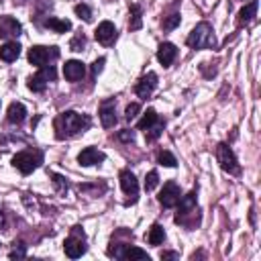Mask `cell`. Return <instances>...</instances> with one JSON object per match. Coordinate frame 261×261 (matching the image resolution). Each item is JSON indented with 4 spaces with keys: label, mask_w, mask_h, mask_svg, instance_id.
<instances>
[{
    "label": "cell",
    "mask_w": 261,
    "mask_h": 261,
    "mask_svg": "<svg viewBox=\"0 0 261 261\" xmlns=\"http://www.w3.org/2000/svg\"><path fill=\"white\" fill-rule=\"evenodd\" d=\"M90 116L88 114H80L75 110H65L61 114L55 116L53 120V128H55V137L57 139H69L77 133H84L90 126Z\"/></svg>",
    "instance_id": "obj_1"
},
{
    "label": "cell",
    "mask_w": 261,
    "mask_h": 261,
    "mask_svg": "<svg viewBox=\"0 0 261 261\" xmlns=\"http://www.w3.org/2000/svg\"><path fill=\"white\" fill-rule=\"evenodd\" d=\"M186 43H188V47H192V49H212V47L216 45L212 27H210L208 22L196 24V27L192 29V33L188 35Z\"/></svg>",
    "instance_id": "obj_2"
},
{
    "label": "cell",
    "mask_w": 261,
    "mask_h": 261,
    "mask_svg": "<svg viewBox=\"0 0 261 261\" xmlns=\"http://www.w3.org/2000/svg\"><path fill=\"white\" fill-rule=\"evenodd\" d=\"M43 161V155L39 151H20L12 157V165L22 173L29 175L31 171H35L39 167V163Z\"/></svg>",
    "instance_id": "obj_3"
},
{
    "label": "cell",
    "mask_w": 261,
    "mask_h": 261,
    "mask_svg": "<svg viewBox=\"0 0 261 261\" xmlns=\"http://www.w3.org/2000/svg\"><path fill=\"white\" fill-rule=\"evenodd\" d=\"M63 251H65V255L71 257V259H77V257H82V255L86 253L84 230H82L80 226H73L71 234H69V237L65 239V243H63Z\"/></svg>",
    "instance_id": "obj_4"
},
{
    "label": "cell",
    "mask_w": 261,
    "mask_h": 261,
    "mask_svg": "<svg viewBox=\"0 0 261 261\" xmlns=\"http://www.w3.org/2000/svg\"><path fill=\"white\" fill-rule=\"evenodd\" d=\"M55 75H57V71H55L53 65H43V67H39V71L33 77H29V84L27 86L33 92H43L47 88V82H53Z\"/></svg>",
    "instance_id": "obj_5"
},
{
    "label": "cell",
    "mask_w": 261,
    "mask_h": 261,
    "mask_svg": "<svg viewBox=\"0 0 261 261\" xmlns=\"http://www.w3.org/2000/svg\"><path fill=\"white\" fill-rule=\"evenodd\" d=\"M59 57V51L57 47H43V45H35L29 49V61L37 67H43L49 63V59H55Z\"/></svg>",
    "instance_id": "obj_6"
},
{
    "label": "cell",
    "mask_w": 261,
    "mask_h": 261,
    "mask_svg": "<svg viewBox=\"0 0 261 261\" xmlns=\"http://www.w3.org/2000/svg\"><path fill=\"white\" fill-rule=\"evenodd\" d=\"M216 159H218V163H220V167H222L224 171H228V173H239V171H241L239 161H237L232 149H230L226 143H220V145L216 147Z\"/></svg>",
    "instance_id": "obj_7"
},
{
    "label": "cell",
    "mask_w": 261,
    "mask_h": 261,
    "mask_svg": "<svg viewBox=\"0 0 261 261\" xmlns=\"http://www.w3.org/2000/svg\"><path fill=\"white\" fill-rule=\"evenodd\" d=\"M179 198H181V192H179V186H177L175 181H167V184L163 186V190L159 192V196H157V200H159V204H161L163 208H173V206H177Z\"/></svg>",
    "instance_id": "obj_8"
},
{
    "label": "cell",
    "mask_w": 261,
    "mask_h": 261,
    "mask_svg": "<svg viewBox=\"0 0 261 261\" xmlns=\"http://www.w3.org/2000/svg\"><path fill=\"white\" fill-rule=\"evenodd\" d=\"M120 188L126 196H130V202H137V194H139V181L135 177V173L130 169H122L120 171Z\"/></svg>",
    "instance_id": "obj_9"
},
{
    "label": "cell",
    "mask_w": 261,
    "mask_h": 261,
    "mask_svg": "<svg viewBox=\"0 0 261 261\" xmlns=\"http://www.w3.org/2000/svg\"><path fill=\"white\" fill-rule=\"evenodd\" d=\"M20 31H22V27H20V22L16 18H12L8 14L0 16V39H6V41L14 39V37L20 35Z\"/></svg>",
    "instance_id": "obj_10"
},
{
    "label": "cell",
    "mask_w": 261,
    "mask_h": 261,
    "mask_svg": "<svg viewBox=\"0 0 261 261\" xmlns=\"http://www.w3.org/2000/svg\"><path fill=\"white\" fill-rule=\"evenodd\" d=\"M155 86H157V73H155V71H149V73H145V75L137 82L135 92H137L139 98H149L151 92L155 90Z\"/></svg>",
    "instance_id": "obj_11"
},
{
    "label": "cell",
    "mask_w": 261,
    "mask_h": 261,
    "mask_svg": "<svg viewBox=\"0 0 261 261\" xmlns=\"http://www.w3.org/2000/svg\"><path fill=\"white\" fill-rule=\"evenodd\" d=\"M96 41L102 43V45H110L114 39H116V29L110 20H102L98 27H96Z\"/></svg>",
    "instance_id": "obj_12"
},
{
    "label": "cell",
    "mask_w": 261,
    "mask_h": 261,
    "mask_svg": "<svg viewBox=\"0 0 261 261\" xmlns=\"http://www.w3.org/2000/svg\"><path fill=\"white\" fill-rule=\"evenodd\" d=\"M100 122L104 128H110L116 124V104L114 100H106L100 106Z\"/></svg>",
    "instance_id": "obj_13"
},
{
    "label": "cell",
    "mask_w": 261,
    "mask_h": 261,
    "mask_svg": "<svg viewBox=\"0 0 261 261\" xmlns=\"http://www.w3.org/2000/svg\"><path fill=\"white\" fill-rule=\"evenodd\" d=\"M106 159V155L102 151H98L96 147H86L80 155H77V163L88 167V165H96V163H102Z\"/></svg>",
    "instance_id": "obj_14"
},
{
    "label": "cell",
    "mask_w": 261,
    "mask_h": 261,
    "mask_svg": "<svg viewBox=\"0 0 261 261\" xmlns=\"http://www.w3.org/2000/svg\"><path fill=\"white\" fill-rule=\"evenodd\" d=\"M84 73H86V65H84L82 61H77V59L65 61V65H63V75H65V80L77 82V80L84 77Z\"/></svg>",
    "instance_id": "obj_15"
},
{
    "label": "cell",
    "mask_w": 261,
    "mask_h": 261,
    "mask_svg": "<svg viewBox=\"0 0 261 261\" xmlns=\"http://www.w3.org/2000/svg\"><path fill=\"white\" fill-rule=\"evenodd\" d=\"M175 55H177V49H175L173 43H161L159 49H157V59H159V63L163 67H169L173 63Z\"/></svg>",
    "instance_id": "obj_16"
},
{
    "label": "cell",
    "mask_w": 261,
    "mask_h": 261,
    "mask_svg": "<svg viewBox=\"0 0 261 261\" xmlns=\"http://www.w3.org/2000/svg\"><path fill=\"white\" fill-rule=\"evenodd\" d=\"M18 55H20V45H18L16 41H6V43L0 47V59L6 61V63L14 61Z\"/></svg>",
    "instance_id": "obj_17"
},
{
    "label": "cell",
    "mask_w": 261,
    "mask_h": 261,
    "mask_svg": "<svg viewBox=\"0 0 261 261\" xmlns=\"http://www.w3.org/2000/svg\"><path fill=\"white\" fill-rule=\"evenodd\" d=\"M257 8H259V2H257V0H251L249 4H245V6L239 10V18H237L239 27H243V24L251 22V20H253V16L257 14Z\"/></svg>",
    "instance_id": "obj_18"
},
{
    "label": "cell",
    "mask_w": 261,
    "mask_h": 261,
    "mask_svg": "<svg viewBox=\"0 0 261 261\" xmlns=\"http://www.w3.org/2000/svg\"><path fill=\"white\" fill-rule=\"evenodd\" d=\"M24 116H27V108H24L22 102H12V104L8 106V114H6L8 122H12V124H20V122L24 120Z\"/></svg>",
    "instance_id": "obj_19"
},
{
    "label": "cell",
    "mask_w": 261,
    "mask_h": 261,
    "mask_svg": "<svg viewBox=\"0 0 261 261\" xmlns=\"http://www.w3.org/2000/svg\"><path fill=\"white\" fill-rule=\"evenodd\" d=\"M122 259H130V261H149V255L147 251L139 249V247H133V245H126L124 251H122Z\"/></svg>",
    "instance_id": "obj_20"
},
{
    "label": "cell",
    "mask_w": 261,
    "mask_h": 261,
    "mask_svg": "<svg viewBox=\"0 0 261 261\" xmlns=\"http://www.w3.org/2000/svg\"><path fill=\"white\" fill-rule=\"evenodd\" d=\"M45 27H47V29H51V31H55V33H65V31H69V29H71V22H69V20H63V18L49 16V18L45 20Z\"/></svg>",
    "instance_id": "obj_21"
},
{
    "label": "cell",
    "mask_w": 261,
    "mask_h": 261,
    "mask_svg": "<svg viewBox=\"0 0 261 261\" xmlns=\"http://www.w3.org/2000/svg\"><path fill=\"white\" fill-rule=\"evenodd\" d=\"M163 239H165V230H163V226L153 224V226L149 228V232H147V243L157 247V245H161V243H163Z\"/></svg>",
    "instance_id": "obj_22"
},
{
    "label": "cell",
    "mask_w": 261,
    "mask_h": 261,
    "mask_svg": "<svg viewBox=\"0 0 261 261\" xmlns=\"http://www.w3.org/2000/svg\"><path fill=\"white\" fill-rule=\"evenodd\" d=\"M141 14H143L141 6H139V4H130V20H128V29H130V31L141 29V24H143Z\"/></svg>",
    "instance_id": "obj_23"
},
{
    "label": "cell",
    "mask_w": 261,
    "mask_h": 261,
    "mask_svg": "<svg viewBox=\"0 0 261 261\" xmlns=\"http://www.w3.org/2000/svg\"><path fill=\"white\" fill-rule=\"evenodd\" d=\"M157 122V112L153 110V108H147V112L143 114V118L137 122V126L141 128V130H145V128H149V126H153Z\"/></svg>",
    "instance_id": "obj_24"
},
{
    "label": "cell",
    "mask_w": 261,
    "mask_h": 261,
    "mask_svg": "<svg viewBox=\"0 0 261 261\" xmlns=\"http://www.w3.org/2000/svg\"><path fill=\"white\" fill-rule=\"evenodd\" d=\"M157 163H159V165H165V167H175V165H177L175 157H173L169 151H159V153H157Z\"/></svg>",
    "instance_id": "obj_25"
},
{
    "label": "cell",
    "mask_w": 261,
    "mask_h": 261,
    "mask_svg": "<svg viewBox=\"0 0 261 261\" xmlns=\"http://www.w3.org/2000/svg\"><path fill=\"white\" fill-rule=\"evenodd\" d=\"M179 20H181V18H179V14H177V12H173V14H169V16H165V18H163L161 27H163L165 31H173V29L179 24Z\"/></svg>",
    "instance_id": "obj_26"
},
{
    "label": "cell",
    "mask_w": 261,
    "mask_h": 261,
    "mask_svg": "<svg viewBox=\"0 0 261 261\" xmlns=\"http://www.w3.org/2000/svg\"><path fill=\"white\" fill-rule=\"evenodd\" d=\"M73 10H75V14H77L82 20H86V22L92 20V8H90L88 4H77Z\"/></svg>",
    "instance_id": "obj_27"
},
{
    "label": "cell",
    "mask_w": 261,
    "mask_h": 261,
    "mask_svg": "<svg viewBox=\"0 0 261 261\" xmlns=\"http://www.w3.org/2000/svg\"><path fill=\"white\" fill-rule=\"evenodd\" d=\"M157 184H159V173L157 171H149L147 177H145V190L151 192V190L157 188Z\"/></svg>",
    "instance_id": "obj_28"
},
{
    "label": "cell",
    "mask_w": 261,
    "mask_h": 261,
    "mask_svg": "<svg viewBox=\"0 0 261 261\" xmlns=\"http://www.w3.org/2000/svg\"><path fill=\"white\" fill-rule=\"evenodd\" d=\"M84 45H86V37H84V33H77V35L71 39L69 49H71V51H82V49H84Z\"/></svg>",
    "instance_id": "obj_29"
},
{
    "label": "cell",
    "mask_w": 261,
    "mask_h": 261,
    "mask_svg": "<svg viewBox=\"0 0 261 261\" xmlns=\"http://www.w3.org/2000/svg\"><path fill=\"white\" fill-rule=\"evenodd\" d=\"M161 130H163V122H155L153 126L147 128V139H149V141H155V139L161 135Z\"/></svg>",
    "instance_id": "obj_30"
},
{
    "label": "cell",
    "mask_w": 261,
    "mask_h": 261,
    "mask_svg": "<svg viewBox=\"0 0 261 261\" xmlns=\"http://www.w3.org/2000/svg\"><path fill=\"white\" fill-rule=\"evenodd\" d=\"M139 110H141V106H139L137 102L128 104V106H126V110H124V118H126V120H133V118L139 114Z\"/></svg>",
    "instance_id": "obj_31"
},
{
    "label": "cell",
    "mask_w": 261,
    "mask_h": 261,
    "mask_svg": "<svg viewBox=\"0 0 261 261\" xmlns=\"http://www.w3.org/2000/svg\"><path fill=\"white\" fill-rule=\"evenodd\" d=\"M24 253H27V251H24V245L18 243V249H12L8 257H10V259H20V257H24Z\"/></svg>",
    "instance_id": "obj_32"
},
{
    "label": "cell",
    "mask_w": 261,
    "mask_h": 261,
    "mask_svg": "<svg viewBox=\"0 0 261 261\" xmlns=\"http://www.w3.org/2000/svg\"><path fill=\"white\" fill-rule=\"evenodd\" d=\"M104 61H106V59H104V57H100V59H96V61L92 63V73H94V75H98V73L102 71V67H104Z\"/></svg>",
    "instance_id": "obj_33"
},
{
    "label": "cell",
    "mask_w": 261,
    "mask_h": 261,
    "mask_svg": "<svg viewBox=\"0 0 261 261\" xmlns=\"http://www.w3.org/2000/svg\"><path fill=\"white\" fill-rule=\"evenodd\" d=\"M118 139L128 143V141H133V139H135V133H133V130H128V128H124V130H120V133H118Z\"/></svg>",
    "instance_id": "obj_34"
},
{
    "label": "cell",
    "mask_w": 261,
    "mask_h": 261,
    "mask_svg": "<svg viewBox=\"0 0 261 261\" xmlns=\"http://www.w3.org/2000/svg\"><path fill=\"white\" fill-rule=\"evenodd\" d=\"M53 184L63 192V190H67V184H65V179L61 177V175H57V173H53Z\"/></svg>",
    "instance_id": "obj_35"
},
{
    "label": "cell",
    "mask_w": 261,
    "mask_h": 261,
    "mask_svg": "<svg viewBox=\"0 0 261 261\" xmlns=\"http://www.w3.org/2000/svg\"><path fill=\"white\" fill-rule=\"evenodd\" d=\"M179 255L177 253H173V251H163L161 253V259H177Z\"/></svg>",
    "instance_id": "obj_36"
},
{
    "label": "cell",
    "mask_w": 261,
    "mask_h": 261,
    "mask_svg": "<svg viewBox=\"0 0 261 261\" xmlns=\"http://www.w3.org/2000/svg\"><path fill=\"white\" fill-rule=\"evenodd\" d=\"M2 224H4V220H2V212H0V226H2Z\"/></svg>",
    "instance_id": "obj_37"
},
{
    "label": "cell",
    "mask_w": 261,
    "mask_h": 261,
    "mask_svg": "<svg viewBox=\"0 0 261 261\" xmlns=\"http://www.w3.org/2000/svg\"><path fill=\"white\" fill-rule=\"evenodd\" d=\"M18 2H24V0H18Z\"/></svg>",
    "instance_id": "obj_38"
}]
</instances>
